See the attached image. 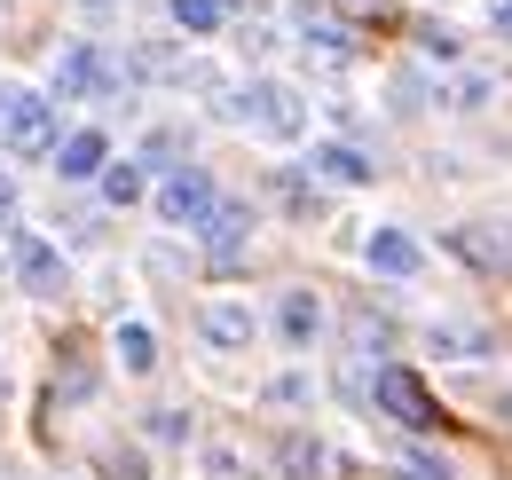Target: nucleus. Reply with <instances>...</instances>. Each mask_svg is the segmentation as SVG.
Masks as SVG:
<instances>
[{"label":"nucleus","instance_id":"obj_1","mask_svg":"<svg viewBox=\"0 0 512 480\" xmlns=\"http://www.w3.org/2000/svg\"><path fill=\"white\" fill-rule=\"evenodd\" d=\"M0 150H8V158H56V150H64V119H56V103L8 87V103H0Z\"/></svg>","mask_w":512,"mask_h":480},{"label":"nucleus","instance_id":"obj_2","mask_svg":"<svg viewBox=\"0 0 512 480\" xmlns=\"http://www.w3.org/2000/svg\"><path fill=\"white\" fill-rule=\"evenodd\" d=\"M229 119L260 126L268 142H300V126H308V103H300V87H292V79H253V87L229 103Z\"/></svg>","mask_w":512,"mask_h":480},{"label":"nucleus","instance_id":"obj_3","mask_svg":"<svg viewBox=\"0 0 512 480\" xmlns=\"http://www.w3.org/2000/svg\"><path fill=\"white\" fill-rule=\"evenodd\" d=\"M213 213H221V189H213V174L174 166V174L158 181V221H166V229H190V237H205V229H213Z\"/></svg>","mask_w":512,"mask_h":480},{"label":"nucleus","instance_id":"obj_4","mask_svg":"<svg viewBox=\"0 0 512 480\" xmlns=\"http://www.w3.org/2000/svg\"><path fill=\"white\" fill-rule=\"evenodd\" d=\"M371 402H379V410H386L394 425H410V433L442 425L434 394H426V378H418V370H402V362H379V378H371Z\"/></svg>","mask_w":512,"mask_h":480},{"label":"nucleus","instance_id":"obj_5","mask_svg":"<svg viewBox=\"0 0 512 480\" xmlns=\"http://www.w3.org/2000/svg\"><path fill=\"white\" fill-rule=\"evenodd\" d=\"M119 79H127V63L103 56V48H64L56 56V95H79V103H95V95H119Z\"/></svg>","mask_w":512,"mask_h":480},{"label":"nucleus","instance_id":"obj_6","mask_svg":"<svg viewBox=\"0 0 512 480\" xmlns=\"http://www.w3.org/2000/svg\"><path fill=\"white\" fill-rule=\"evenodd\" d=\"M8 244H16V284H24L32 300H64V284H71L64 252H56V244H40V237H24V229H16Z\"/></svg>","mask_w":512,"mask_h":480},{"label":"nucleus","instance_id":"obj_7","mask_svg":"<svg viewBox=\"0 0 512 480\" xmlns=\"http://www.w3.org/2000/svg\"><path fill=\"white\" fill-rule=\"evenodd\" d=\"M245 244H253V205H221L205 229V260L229 276V268H245Z\"/></svg>","mask_w":512,"mask_h":480},{"label":"nucleus","instance_id":"obj_8","mask_svg":"<svg viewBox=\"0 0 512 480\" xmlns=\"http://www.w3.org/2000/svg\"><path fill=\"white\" fill-rule=\"evenodd\" d=\"M197 331H205V347H221V355H237V347H253L260 315H253L245 300H213V307H197Z\"/></svg>","mask_w":512,"mask_h":480},{"label":"nucleus","instance_id":"obj_9","mask_svg":"<svg viewBox=\"0 0 512 480\" xmlns=\"http://www.w3.org/2000/svg\"><path fill=\"white\" fill-rule=\"evenodd\" d=\"M363 260H371L379 276H394V284H410V276L426 268V244L410 237V229H371V244H363Z\"/></svg>","mask_w":512,"mask_h":480},{"label":"nucleus","instance_id":"obj_10","mask_svg":"<svg viewBox=\"0 0 512 480\" xmlns=\"http://www.w3.org/2000/svg\"><path fill=\"white\" fill-rule=\"evenodd\" d=\"M103 166H111L103 126H79V134H64V150H56V174H64V181H103Z\"/></svg>","mask_w":512,"mask_h":480},{"label":"nucleus","instance_id":"obj_11","mask_svg":"<svg viewBox=\"0 0 512 480\" xmlns=\"http://www.w3.org/2000/svg\"><path fill=\"white\" fill-rule=\"evenodd\" d=\"M308 174L339 181V189H363V181H379V166L355 150V142H316V158H308Z\"/></svg>","mask_w":512,"mask_h":480},{"label":"nucleus","instance_id":"obj_12","mask_svg":"<svg viewBox=\"0 0 512 480\" xmlns=\"http://www.w3.org/2000/svg\"><path fill=\"white\" fill-rule=\"evenodd\" d=\"M276 331H284V347H316L323 300H316V292H284V300H276Z\"/></svg>","mask_w":512,"mask_h":480},{"label":"nucleus","instance_id":"obj_13","mask_svg":"<svg viewBox=\"0 0 512 480\" xmlns=\"http://www.w3.org/2000/svg\"><path fill=\"white\" fill-rule=\"evenodd\" d=\"M300 48H308V56H323V63H347V56H355L347 24H331V16H308V24H300Z\"/></svg>","mask_w":512,"mask_h":480},{"label":"nucleus","instance_id":"obj_14","mask_svg":"<svg viewBox=\"0 0 512 480\" xmlns=\"http://www.w3.org/2000/svg\"><path fill=\"white\" fill-rule=\"evenodd\" d=\"M111 355H119L134 378H142V370L158 362V339H150V323H119V331H111Z\"/></svg>","mask_w":512,"mask_h":480},{"label":"nucleus","instance_id":"obj_15","mask_svg":"<svg viewBox=\"0 0 512 480\" xmlns=\"http://www.w3.org/2000/svg\"><path fill=\"white\" fill-rule=\"evenodd\" d=\"M323 465H331V457H323V441H308V433H292V441H284V480H323Z\"/></svg>","mask_w":512,"mask_h":480},{"label":"nucleus","instance_id":"obj_16","mask_svg":"<svg viewBox=\"0 0 512 480\" xmlns=\"http://www.w3.org/2000/svg\"><path fill=\"white\" fill-rule=\"evenodd\" d=\"M166 8H174V24H182L190 40H205V32H221V16H229L221 0H166Z\"/></svg>","mask_w":512,"mask_h":480},{"label":"nucleus","instance_id":"obj_17","mask_svg":"<svg viewBox=\"0 0 512 480\" xmlns=\"http://www.w3.org/2000/svg\"><path fill=\"white\" fill-rule=\"evenodd\" d=\"M276 197H284L300 221H323V197H316V181H308V174H276Z\"/></svg>","mask_w":512,"mask_h":480},{"label":"nucleus","instance_id":"obj_18","mask_svg":"<svg viewBox=\"0 0 512 480\" xmlns=\"http://www.w3.org/2000/svg\"><path fill=\"white\" fill-rule=\"evenodd\" d=\"M457 252H473L489 268H512V237H489V229H457Z\"/></svg>","mask_w":512,"mask_h":480},{"label":"nucleus","instance_id":"obj_19","mask_svg":"<svg viewBox=\"0 0 512 480\" xmlns=\"http://www.w3.org/2000/svg\"><path fill=\"white\" fill-rule=\"evenodd\" d=\"M142 189H150V174H142V166H103V197H111V205H134V197H142Z\"/></svg>","mask_w":512,"mask_h":480},{"label":"nucleus","instance_id":"obj_20","mask_svg":"<svg viewBox=\"0 0 512 480\" xmlns=\"http://www.w3.org/2000/svg\"><path fill=\"white\" fill-rule=\"evenodd\" d=\"M418 48H426V56H457V32H449V24H418Z\"/></svg>","mask_w":512,"mask_h":480},{"label":"nucleus","instance_id":"obj_21","mask_svg":"<svg viewBox=\"0 0 512 480\" xmlns=\"http://www.w3.org/2000/svg\"><path fill=\"white\" fill-rule=\"evenodd\" d=\"M150 433H158V441H190V418H182V410H158Z\"/></svg>","mask_w":512,"mask_h":480},{"label":"nucleus","instance_id":"obj_22","mask_svg":"<svg viewBox=\"0 0 512 480\" xmlns=\"http://www.w3.org/2000/svg\"><path fill=\"white\" fill-rule=\"evenodd\" d=\"M205 480H237V457L229 449H205Z\"/></svg>","mask_w":512,"mask_h":480},{"label":"nucleus","instance_id":"obj_23","mask_svg":"<svg viewBox=\"0 0 512 480\" xmlns=\"http://www.w3.org/2000/svg\"><path fill=\"white\" fill-rule=\"evenodd\" d=\"M0 237H16V181H0Z\"/></svg>","mask_w":512,"mask_h":480},{"label":"nucleus","instance_id":"obj_24","mask_svg":"<svg viewBox=\"0 0 512 480\" xmlns=\"http://www.w3.org/2000/svg\"><path fill=\"white\" fill-rule=\"evenodd\" d=\"M489 24H497V32L512 40V0H489Z\"/></svg>","mask_w":512,"mask_h":480},{"label":"nucleus","instance_id":"obj_25","mask_svg":"<svg viewBox=\"0 0 512 480\" xmlns=\"http://www.w3.org/2000/svg\"><path fill=\"white\" fill-rule=\"evenodd\" d=\"M221 8H237V0H221Z\"/></svg>","mask_w":512,"mask_h":480}]
</instances>
